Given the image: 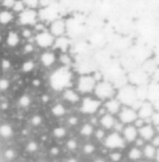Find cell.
<instances>
[{"label":"cell","mask_w":159,"mask_h":162,"mask_svg":"<svg viewBox=\"0 0 159 162\" xmlns=\"http://www.w3.org/2000/svg\"><path fill=\"white\" fill-rule=\"evenodd\" d=\"M32 50H33L32 45H27V46H26V51H27V52H31Z\"/></svg>","instance_id":"cell-41"},{"label":"cell","mask_w":159,"mask_h":162,"mask_svg":"<svg viewBox=\"0 0 159 162\" xmlns=\"http://www.w3.org/2000/svg\"><path fill=\"white\" fill-rule=\"evenodd\" d=\"M6 43H8V45L10 46V47H15V46H17L19 43L18 35L14 32H11L10 34H9L8 38H6Z\"/></svg>","instance_id":"cell-16"},{"label":"cell","mask_w":159,"mask_h":162,"mask_svg":"<svg viewBox=\"0 0 159 162\" xmlns=\"http://www.w3.org/2000/svg\"><path fill=\"white\" fill-rule=\"evenodd\" d=\"M138 133L143 140H152L154 138V136H155V130H154L153 126H152L151 124H147V125H144V126H140Z\"/></svg>","instance_id":"cell-9"},{"label":"cell","mask_w":159,"mask_h":162,"mask_svg":"<svg viewBox=\"0 0 159 162\" xmlns=\"http://www.w3.org/2000/svg\"><path fill=\"white\" fill-rule=\"evenodd\" d=\"M43 102H47V101H48V97H43Z\"/></svg>","instance_id":"cell-44"},{"label":"cell","mask_w":159,"mask_h":162,"mask_svg":"<svg viewBox=\"0 0 159 162\" xmlns=\"http://www.w3.org/2000/svg\"><path fill=\"white\" fill-rule=\"evenodd\" d=\"M136 90L133 86H126L119 92V98L121 102H123L126 105H130L136 100Z\"/></svg>","instance_id":"cell-2"},{"label":"cell","mask_w":159,"mask_h":162,"mask_svg":"<svg viewBox=\"0 0 159 162\" xmlns=\"http://www.w3.org/2000/svg\"><path fill=\"white\" fill-rule=\"evenodd\" d=\"M158 140H159V138H158V137H156L155 139H154V141H153V145H156V146H158V144H159Z\"/></svg>","instance_id":"cell-42"},{"label":"cell","mask_w":159,"mask_h":162,"mask_svg":"<svg viewBox=\"0 0 159 162\" xmlns=\"http://www.w3.org/2000/svg\"><path fill=\"white\" fill-rule=\"evenodd\" d=\"M123 136L126 141H128V142L135 141L137 136H138V130H137L136 126H134V125L125 126L123 129Z\"/></svg>","instance_id":"cell-11"},{"label":"cell","mask_w":159,"mask_h":162,"mask_svg":"<svg viewBox=\"0 0 159 162\" xmlns=\"http://www.w3.org/2000/svg\"><path fill=\"white\" fill-rule=\"evenodd\" d=\"M100 123L103 127H105L106 129H110V128L115 127V119L112 115L109 113H106V115H103L100 120Z\"/></svg>","instance_id":"cell-12"},{"label":"cell","mask_w":159,"mask_h":162,"mask_svg":"<svg viewBox=\"0 0 159 162\" xmlns=\"http://www.w3.org/2000/svg\"><path fill=\"white\" fill-rule=\"evenodd\" d=\"M95 87V80L91 76H82L79 80V85L78 88L79 91L83 93L90 92L93 88Z\"/></svg>","instance_id":"cell-4"},{"label":"cell","mask_w":159,"mask_h":162,"mask_svg":"<svg viewBox=\"0 0 159 162\" xmlns=\"http://www.w3.org/2000/svg\"><path fill=\"white\" fill-rule=\"evenodd\" d=\"M65 98H66L68 101H71V102H78V101H79L78 95L71 90H67L66 92H65Z\"/></svg>","instance_id":"cell-22"},{"label":"cell","mask_w":159,"mask_h":162,"mask_svg":"<svg viewBox=\"0 0 159 162\" xmlns=\"http://www.w3.org/2000/svg\"><path fill=\"white\" fill-rule=\"evenodd\" d=\"M93 133V128L90 124H84L83 127L81 128V133L83 136H90Z\"/></svg>","instance_id":"cell-21"},{"label":"cell","mask_w":159,"mask_h":162,"mask_svg":"<svg viewBox=\"0 0 159 162\" xmlns=\"http://www.w3.org/2000/svg\"><path fill=\"white\" fill-rule=\"evenodd\" d=\"M69 124L70 125H77L78 124V118H75V117H71L70 119H69Z\"/></svg>","instance_id":"cell-37"},{"label":"cell","mask_w":159,"mask_h":162,"mask_svg":"<svg viewBox=\"0 0 159 162\" xmlns=\"http://www.w3.org/2000/svg\"><path fill=\"white\" fill-rule=\"evenodd\" d=\"M33 67H34L33 63H32V62H27V63H25V64H23L22 69H23V71L29 72V71H31V70L33 69Z\"/></svg>","instance_id":"cell-27"},{"label":"cell","mask_w":159,"mask_h":162,"mask_svg":"<svg viewBox=\"0 0 159 162\" xmlns=\"http://www.w3.org/2000/svg\"><path fill=\"white\" fill-rule=\"evenodd\" d=\"M2 3L4 4L5 6H9V8H14V5L16 4V2L14 1H11V0H4Z\"/></svg>","instance_id":"cell-35"},{"label":"cell","mask_w":159,"mask_h":162,"mask_svg":"<svg viewBox=\"0 0 159 162\" xmlns=\"http://www.w3.org/2000/svg\"><path fill=\"white\" fill-rule=\"evenodd\" d=\"M8 87H9V81L2 78V80L0 81V89H1V90H5V89H8Z\"/></svg>","instance_id":"cell-31"},{"label":"cell","mask_w":159,"mask_h":162,"mask_svg":"<svg viewBox=\"0 0 159 162\" xmlns=\"http://www.w3.org/2000/svg\"><path fill=\"white\" fill-rule=\"evenodd\" d=\"M36 43H37V45L41 48L50 47V46L54 43L53 35L48 32H41L36 36Z\"/></svg>","instance_id":"cell-5"},{"label":"cell","mask_w":159,"mask_h":162,"mask_svg":"<svg viewBox=\"0 0 159 162\" xmlns=\"http://www.w3.org/2000/svg\"><path fill=\"white\" fill-rule=\"evenodd\" d=\"M31 123L33 124L34 126L40 125V123H41V118L40 117V115H34V117L32 118V120H31Z\"/></svg>","instance_id":"cell-29"},{"label":"cell","mask_w":159,"mask_h":162,"mask_svg":"<svg viewBox=\"0 0 159 162\" xmlns=\"http://www.w3.org/2000/svg\"><path fill=\"white\" fill-rule=\"evenodd\" d=\"M143 153H144V156L149 159H153L156 155V148L154 145H145L144 146V150H143Z\"/></svg>","instance_id":"cell-17"},{"label":"cell","mask_w":159,"mask_h":162,"mask_svg":"<svg viewBox=\"0 0 159 162\" xmlns=\"http://www.w3.org/2000/svg\"><path fill=\"white\" fill-rule=\"evenodd\" d=\"M23 35H25V36H30V32H25Z\"/></svg>","instance_id":"cell-43"},{"label":"cell","mask_w":159,"mask_h":162,"mask_svg":"<svg viewBox=\"0 0 159 162\" xmlns=\"http://www.w3.org/2000/svg\"><path fill=\"white\" fill-rule=\"evenodd\" d=\"M55 60V57H54V54L50 53V52H46L41 55V63L43 64V66H51Z\"/></svg>","instance_id":"cell-15"},{"label":"cell","mask_w":159,"mask_h":162,"mask_svg":"<svg viewBox=\"0 0 159 162\" xmlns=\"http://www.w3.org/2000/svg\"><path fill=\"white\" fill-rule=\"evenodd\" d=\"M110 159L114 161H119L121 159V154L120 153H114V154L110 155Z\"/></svg>","instance_id":"cell-33"},{"label":"cell","mask_w":159,"mask_h":162,"mask_svg":"<svg viewBox=\"0 0 159 162\" xmlns=\"http://www.w3.org/2000/svg\"><path fill=\"white\" fill-rule=\"evenodd\" d=\"M2 67H3L4 69H6V68L10 67V63H9L8 60H2Z\"/></svg>","instance_id":"cell-38"},{"label":"cell","mask_w":159,"mask_h":162,"mask_svg":"<svg viewBox=\"0 0 159 162\" xmlns=\"http://www.w3.org/2000/svg\"><path fill=\"white\" fill-rule=\"evenodd\" d=\"M51 33L52 35H55V36H60L62 35L65 31V25L63 21L60 20H55L54 22H52L51 25Z\"/></svg>","instance_id":"cell-13"},{"label":"cell","mask_w":159,"mask_h":162,"mask_svg":"<svg viewBox=\"0 0 159 162\" xmlns=\"http://www.w3.org/2000/svg\"><path fill=\"white\" fill-rule=\"evenodd\" d=\"M51 154L52 155H57L58 154V148H56V147L51 148Z\"/></svg>","instance_id":"cell-40"},{"label":"cell","mask_w":159,"mask_h":162,"mask_svg":"<svg viewBox=\"0 0 159 162\" xmlns=\"http://www.w3.org/2000/svg\"><path fill=\"white\" fill-rule=\"evenodd\" d=\"M100 106V102L91 98H85L82 105V110L86 113H93L98 110Z\"/></svg>","instance_id":"cell-7"},{"label":"cell","mask_w":159,"mask_h":162,"mask_svg":"<svg viewBox=\"0 0 159 162\" xmlns=\"http://www.w3.org/2000/svg\"><path fill=\"white\" fill-rule=\"evenodd\" d=\"M95 136H97L98 139L101 140V139H103V138L105 137V133H104V131L102 130V129H99V130L97 131V133H95Z\"/></svg>","instance_id":"cell-36"},{"label":"cell","mask_w":159,"mask_h":162,"mask_svg":"<svg viewBox=\"0 0 159 162\" xmlns=\"http://www.w3.org/2000/svg\"><path fill=\"white\" fill-rule=\"evenodd\" d=\"M13 9H14L16 12H20V11L23 10V5H22V3H21V2H17V3L14 5V8H13Z\"/></svg>","instance_id":"cell-34"},{"label":"cell","mask_w":159,"mask_h":162,"mask_svg":"<svg viewBox=\"0 0 159 162\" xmlns=\"http://www.w3.org/2000/svg\"><path fill=\"white\" fill-rule=\"evenodd\" d=\"M52 112H53V115H57V117H60V115H63L65 113V109L62 105H56V106H54L53 109H52Z\"/></svg>","instance_id":"cell-23"},{"label":"cell","mask_w":159,"mask_h":162,"mask_svg":"<svg viewBox=\"0 0 159 162\" xmlns=\"http://www.w3.org/2000/svg\"><path fill=\"white\" fill-rule=\"evenodd\" d=\"M13 19V15L12 13L10 12H1V14H0V21H1L2 25H5V23H9L11 20Z\"/></svg>","instance_id":"cell-18"},{"label":"cell","mask_w":159,"mask_h":162,"mask_svg":"<svg viewBox=\"0 0 159 162\" xmlns=\"http://www.w3.org/2000/svg\"><path fill=\"white\" fill-rule=\"evenodd\" d=\"M119 119L122 123L130 124L136 121L138 119V115L134 109L130 108V107H123L119 111Z\"/></svg>","instance_id":"cell-3"},{"label":"cell","mask_w":159,"mask_h":162,"mask_svg":"<svg viewBox=\"0 0 159 162\" xmlns=\"http://www.w3.org/2000/svg\"><path fill=\"white\" fill-rule=\"evenodd\" d=\"M30 102H31V101H30V98L27 97V95H23V97H21L20 100H19V104H20L22 107L29 106V105H30Z\"/></svg>","instance_id":"cell-25"},{"label":"cell","mask_w":159,"mask_h":162,"mask_svg":"<svg viewBox=\"0 0 159 162\" xmlns=\"http://www.w3.org/2000/svg\"><path fill=\"white\" fill-rule=\"evenodd\" d=\"M105 145L109 148L123 147V140H122V138L119 136L118 133H114L106 138Z\"/></svg>","instance_id":"cell-6"},{"label":"cell","mask_w":159,"mask_h":162,"mask_svg":"<svg viewBox=\"0 0 159 162\" xmlns=\"http://www.w3.org/2000/svg\"><path fill=\"white\" fill-rule=\"evenodd\" d=\"M95 152V146L91 145V144H86L84 146V153L85 154H91V153Z\"/></svg>","instance_id":"cell-28"},{"label":"cell","mask_w":159,"mask_h":162,"mask_svg":"<svg viewBox=\"0 0 159 162\" xmlns=\"http://www.w3.org/2000/svg\"><path fill=\"white\" fill-rule=\"evenodd\" d=\"M95 95L100 98H110L114 95V88L107 82L99 83L98 85H95Z\"/></svg>","instance_id":"cell-1"},{"label":"cell","mask_w":159,"mask_h":162,"mask_svg":"<svg viewBox=\"0 0 159 162\" xmlns=\"http://www.w3.org/2000/svg\"><path fill=\"white\" fill-rule=\"evenodd\" d=\"M105 107L110 113H118L120 111V109H121L119 101L114 100V98L108 100L107 102L105 103Z\"/></svg>","instance_id":"cell-14"},{"label":"cell","mask_w":159,"mask_h":162,"mask_svg":"<svg viewBox=\"0 0 159 162\" xmlns=\"http://www.w3.org/2000/svg\"><path fill=\"white\" fill-rule=\"evenodd\" d=\"M53 135L55 136L56 138H62V137H64V136L66 135V130H65L64 128H62V127L55 128V129L53 130Z\"/></svg>","instance_id":"cell-24"},{"label":"cell","mask_w":159,"mask_h":162,"mask_svg":"<svg viewBox=\"0 0 159 162\" xmlns=\"http://www.w3.org/2000/svg\"><path fill=\"white\" fill-rule=\"evenodd\" d=\"M36 150H37V144H36L34 141L30 142V143L27 145V150H28V152L33 153V152H35Z\"/></svg>","instance_id":"cell-26"},{"label":"cell","mask_w":159,"mask_h":162,"mask_svg":"<svg viewBox=\"0 0 159 162\" xmlns=\"http://www.w3.org/2000/svg\"><path fill=\"white\" fill-rule=\"evenodd\" d=\"M35 18L36 13L33 10L23 11L20 14V20L23 25H33V23H35Z\"/></svg>","instance_id":"cell-8"},{"label":"cell","mask_w":159,"mask_h":162,"mask_svg":"<svg viewBox=\"0 0 159 162\" xmlns=\"http://www.w3.org/2000/svg\"><path fill=\"white\" fill-rule=\"evenodd\" d=\"M141 155H142L141 150H139V148L135 147V148H133V150L130 152V154H128V157H130V159H132V160H138V159L141 158Z\"/></svg>","instance_id":"cell-20"},{"label":"cell","mask_w":159,"mask_h":162,"mask_svg":"<svg viewBox=\"0 0 159 162\" xmlns=\"http://www.w3.org/2000/svg\"><path fill=\"white\" fill-rule=\"evenodd\" d=\"M0 133H1V136L3 138H9L12 136L13 131H12V128H11L10 125L4 124V125H2L1 128H0Z\"/></svg>","instance_id":"cell-19"},{"label":"cell","mask_w":159,"mask_h":162,"mask_svg":"<svg viewBox=\"0 0 159 162\" xmlns=\"http://www.w3.org/2000/svg\"><path fill=\"white\" fill-rule=\"evenodd\" d=\"M152 115H153V107L150 103H144V104L141 105L139 111L137 112L138 118H140L141 120L147 119V118L152 117Z\"/></svg>","instance_id":"cell-10"},{"label":"cell","mask_w":159,"mask_h":162,"mask_svg":"<svg viewBox=\"0 0 159 162\" xmlns=\"http://www.w3.org/2000/svg\"><path fill=\"white\" fill-rule=\"evenodd\" d=\"M153 121L155 125H158V115H153Z\"/></svg>","instance_id":"cell-39"},{"label":"cell","mask_w":159,"mask_h":162,"mask_svg":"<svg viewBox=\"0 0 159 162\" xmlns=\"http://www.w3.org/2000/svg\"><path fill=\"white\" fill-rule=\"evenodd\" d=\"M14 152H13L12 150H6L5 153H4V156H5V158L8 159H13L14 158Z\"/></svg>","instance_id":"cell-32"},{"label":"cell","mask_w":159,"mask_h":162,"mask_svg":"<svg viewBox=\"0 0 159 162\" xmlns=\"http://www.w3.org/2000/svg\"><path fill=\"white\" fill-rule=\"evenodd\" d=\"M67 147L71 150H74L75 148H77V142H75L74 140H69L68 143H67Z\"/></svg>","instance_id":"cell-30"}]
</instances>
